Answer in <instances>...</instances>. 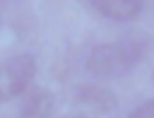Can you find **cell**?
<instances>
[{
  "label": "cell",
  "mask_w": 154,
  "mask_h": 118,
  "mask_svg": "<svg viewBox=\"0 0 154 118\" xmlns=\"http://www.w3.org/2000/svg\"><path fill=\"white\" fill-rule=\"evenodd\" d=\"M147 53V39L144 36H125L111 43L94 46L87 58V70L94 77H118L125 75L130 67H135Z\"/></svg>",
  "instance_id": "6da1fadb"
},
{
  "label": "cell",
  "mask_w": 154,
  "mask_h": 118,
  "mask_svg": "<svg viewBox=\"0 0 154 118\" xmlns=\"http://www.w3.org/2000/svg\"><path fill=\"white\" fill-rule=\"evenodd\" d=\"M89 2L103 17L116 19V22H125V19H132L135 14H140L144 0H89Z\"/></svg>",
  "instance_id": "277c9868"
},
{
  "label": "cell",
  "mask_w": 154,
  "mask_h": 118,
  "mask_svg": "<svg viewBox=\"0 0 154 118\" xmlns=\"http://www.w3.org/2000/svg\"><path fill=\"white\" fill-rule=\"evenodd\" d=\"M65 118H87V116H65Z\"/></svg>",
  "instance_id": "52a82bcc"
},
{
  "label": "cell",
  "mask_w": 154,
  "mask_h": 118,
  "mask_svg": "<svg viewBox=\"0 0 154 118\" xmlns=\"http://www.w3.org/2000/svg\"><path fill=\"white\" fill-rule=\"evenodd\" d=\"M77 99L84 101V104H91V106H96L101 111H111L118 104L116 94L111 89H106V87H99V84H84V87H79L77 89Z\"/></svg>",
  "instance_id": "5b68a950"
},
{
  "label": "cell",
  "mask_w": 154,
  "mask_h": 118,
  "mask_svg": "<svg viewBox=\"0 0 154 118\" xmlns=\"http://www.w3.org/2000/svg\"><path fill=\"white\" fill-rule=\"evenodd\" d=\"M55 108V96L53 92L43 89V87H34L24 94L22 104H19V113L17 118H51Z\"/></svg>",
  "instance_id": "3957f363"
},
{
  "label": "cell",
  "mask_w": 154,
  "mask_h": 118,
  "mask_svg": "<svg viewBox=\"0 0 154 118\" xmlns=\"http://www.w3.org/2000/svg\"><path fill=\"white\" fill-rule=\"evenodd\" d=\"M36 75V58L31 53H22L7 58L0 65V101H7L22 94Z\"/></svg>",
  "instance_id": "7a4b0ae2"
},
{
  "label": "cell",
  "mask_w": 154,
  "mask_h": 118,
  "mask_svg": "<svg viewBox=\"0 0 154 118\" xmlns=\"http://www.w3.org/2000/svg\"><path fill=\"white\" fill-rule=\"evenodd\" d=\"M128 118H154V99H149V101H144L142 106H137Z\"/></svg>",
  "instance_id": "8992f818"
}]
</instances>
